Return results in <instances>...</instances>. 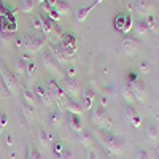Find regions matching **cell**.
<instances>
[{
    "instance_id": "1",
    "label": "cell",
    "mask_w": 159,
    "mask_h": 159,
    "mask_svg": "<svg viewBox=\"0 0 159 159\" xmlns=\"http://www.w3.org/2000/svg\"><path fill=\"white\" fill-rule=\"evenodd\" d=\"M97 140L100 142V145L105 148V151H107L110 156L118 157V156L124 154V142L119 137H116L113 134H108V132H99Z\"/></svg>"
},
{
    "instance_id": "2",
    "label": "cell",
    "mask_w": 159,
    "mask_h": 159,
    "mask_svg": "<svg viewBox=\"0 0 159 159\" xmlns=\"http://www.w3.org/2000/svg\"><path fill=\"white\" fill-rule=\"evenodd\" d=\"M48 91H49V94L52 97V100H54V103L57 105V108L59 110H64L65 107V103H67V94L64 92L62 86H59V83L56 81V80H49L48 84H46Z\"/></svg>"
},
{
    "instance_id": "3",
    "label": "cell",
    "mask_w": 159,
    "mask_h": 159,
    "mask_svg": "<svg viewBox=\"0 0 159 159\" xmlns=\"http://www.w3.org/2000/svg\"><path fill=\"white\" fill-rule=\"evenodd\" d=\"M24 45L22 48L29 52V54H37L38 51H42V48L46 45L45 35H24Z\"/></svg>"
},
{
    "instance_id": "4",
    "label": "cell",
    "mask_w": 159,
    "mask_h": 159,
    "mask_svg": "<svg viewBox=\"0 0 159 159\" xmlns=\"http://www.w3.org/2000/svg\"><path fill=\"white\" fill-rule=\"evenodd\" d=\"M0 76H2V81H3V86L7 88V91L10 92L11 96H16L19 92V86H18V81H16V76L13 75L5 65H0Z\"/></svg>"
},
{
    "instance_id": "5",
    "label": "cell",
    "mask_w": 159,
    "mask_h": 159,
    "mask_svg": "<svg viewBox=\"0 0 159 159\" xmlns=\"http://www.w3.org/2000/svg\"><path fill=\"white\" fill-rule=\"evenodd\" d=\"M92 123H94L97 127H102V129H110L111 127V119L108 118L107 111H105L102 107L96 108L92 111Z\"/></svg>"
},
{
    "instance_id": "6",
    "label": "cell",
    "mask_w": 159,
    "mask_h": 159,
    "mask_svg": "<svg viewBox=\"0 0 159 159\" xmlns=\"http://www.w3.org/2000/svg\"><path fill=\"white\" fill-rule=\"evenodd\" d=\"M42 65L46 69V70H49V72H52V73H62V67L59 65V62L56 61V57L52 56V52L48 49V51H45L43 54H42Z\"/></svg>"
},
{
    "instance_id": "7",
    "label": "cell",
    "mask_w": 159,
    "mask_h": 159,
    "mask_svg": "<svg viewBox=\"0 0 159 159\" xmlns=\"http://www.w3.org/2000/svg\"><path fill=\"white\" fill-rule=\"evenodd\" d=\"M132 7H134V10L143 19L150 15H153V11H154V2L153 0H135V2L132 3Z\"/></svg>"
},
{
    "instance_id": "8",
    "label": "cell",
    "mask_w": 159,
    "mask_h": 159,
    "mask_svg": "<svg viewBox=\"0 0 159 159\" xmlns=\"http://www.w3.org/2000/svg\"><path fill=\"white\" fill-rule=\"evenodd\" d=\"M62 89L64 92L67 94V97H73V99H78L80 97V92H81V88H80V83L76 81V80H72V78H64L62 81Z\"/></svg>"
},
{
    "instance_id": "9",
    "label": "cell",
    "mask_w": 159,
    "mask_h": 159,
    "mask_svg": "<svg viewBox=\"0 0 159 159\" xmlns=\"http://www.w3.org/2000/svg\"><path fill=\"white\" fill-rule=\"evenodd\" d=\"M49 51L52 52V56L56 57V61L59 62V65L62 67V65H67L69 67V64L72 62V57H69V54L65 52V49L62 48V45H51L49 46Z\"/></svg>"
},
{
    "instance_id": "10",
    "label": "cell",
    "mask_w": 159,
    "mask_h": 159,
    "mask_svg": "<svg viewBox=\"0 0 159 159\" xmlns=\"http://www.w3.org/2000/svg\"><path fill=\"white\" fill-rule=\"evenodd\" d=\"M34 92H35L38 102L42 103V105H45V107H51V105L54 103V100H52V97H51V94H49V91H48L46 86L38 84V86H35Z\"/></svg>"
},
{
    "instance_id": "11",
    "label": "cell",
    "mask_w": 159,
    "mask_h": 159,
    "mask_svg": "<svg viewBox=\"0 0 159 159\" xmlns=\"http://www.w3.org/2000/svg\"><path fill=\"white\" fill-rule=\"evenodd\" d=\"M121 48L124 51V54L134 56L137 52V49H139V40L132 38V37H124L123 42H121Z\"/></svg>"
},
{
    "instance_id": "12",
    "label": "cell",
    "mask_w": 159,
    "mask_h": 159,
    "mask_svg": "<svg viewBox=\"0 0 159 159\" xmlns=\"http://www.w3.org/2000/svg\"><path fill=\"white\" fill-rule=\"evenodd\" d=\"M130 89H132V94H134V99L140 103H143L145 100H147V89H145V84L143 81H135L130 84Z\"/></svg>"
},
{
    "instance_id": "13",
    "label": "cell",
    "mask_w": 159,
    "mask_h": 159,
    "mask_svg": "<svg viewBox=\"0 0 159 159\" xmlns=\"http://www.w3.org/2000/svg\"><path fill=\"white\" fill-rule=\"evenodd\" d=\"M94 99H96V94H94V91H92L91 88H86L84 92H83V96H81V108L83 110H91L92 108V103H94Z\"/></svg>"
},
{
    "instance_id": "14",
    "label": "cell",
    "mask_w": 159,
    "mask_h": 159,
    "mask_svg": "<svg viewBox=\"0 0 159 159\" xmlns=\"http://www.w3.org/2000/svg\"><path fill=\"white\" fill-rule=\"evenodd\" d=\"M67 121H69L70 127H72L75 132H78V134L81 132V129H83V121H81V116L69 113V115H67Z\"/></svg>"
},
{
    "instance_id": "15",
    "label": "cell",
    "mask_w": 159,
    "mask_h": 159,
    "mask_svg": "<svg viewBox=\"0 0 159 159\" xmlns=\"http://www.w3.org/2000/svg\"><path fill=\"white\" fill-rule=\"evenodd\" d=\"M22 97H24V100H25V103H29L30 107H38V99H37V96H35V92L34 91H30V89H27V88H24L22 89Z\"/></svg>"
},
{
    "instance_id": "16",
    "label": "cell",
    "mask_w": 159,
    "mask_h": 159,
    "mask_svg": "<svg viewBox=\"0 0 159 159\" xmlns=\"http://www.w3.org/2000/svg\"><path fill=\"white\" fill-rule=\"evenodd\" d=\"M96 5H97V3L94 2L92 5H89V7H86V8H80V10H76V13H75V19H76V22H78V24H80V22H83V21L88 18L89 13L96 8Z\"/></svg>"
},
{
    "instance_id": "17",
    "label": "cell",
    "mask_w": 159,
    "mask_h": 159,
    "mask_svg": "<svg viewBox=\"0 0 159 159\" xmlns=\"http://www.w3.org/2000/svg\"><path fill=\"white\" fill-rule=\"evenodd\" d=\"M64 110L69 111V113H72V115H78V116H81V111H83V108L80 107V103H76L73 99H69V100H67Z\"/></svg>"
},
{
    "instance_id": "18",
    "label": "cell",
    "mask_w": 159,
    "mask_h": 159,
    "mask_svg": "<svg viewBox=\"0 0 159 159\" xmlns=\"http://www.w3.org/2000/svg\"><path fill=\"white\" fill-rule=\"evenodd\" d=\"M127 16H129V15H124V13H119V15L115 16V19H113V25H115V29H116V30L123 32L124 25H126V21H127Z\"/></svg>"
},
{
    "instance_id": "19",
    "label": "cell",
    "mask_w": 159,
    "mask_h": 159,
    "mask_svg": "<svg viewBox=\"0 0 159 159\" xmlns=\"http://www.w3.org/2000/svg\"><path fill=\"white\" fill-rule=\"evenodd\" d=\"M78 140H80V143H81L84 148H91L92 147V134L88 132V130H81V132H80Z\"/></svg>"
},
{
    "instance_id": "20",
    "label": "cell",
    "mask_w": 159,
    "mask_h": 159,
    "mask_svg": "<svg viewBox=\"0 0 159 159\" xmlns=\"http://www.w3.org/2000/svg\"><path fill=\"white\" fill-rule=\"evenodd\" d=\"M134 32H135V35H137L139 38H143L145 35L148 34L147 24H145V21H143V19H140V21L134 22Z\"/></svg>"
},
{
    "instance_id": "21",
    "label": "cell",
    "mask_w": 159,
    "mask_h": 159,
    "mask_svg": "<svg viewBox=\"0 0 159 159\" xmlns=\"http://www.w3.org/2000/svg\"><path fill=\"white\" fill-rule=\"evenodd\" d=\"M121 96H123V99L127 102V103H132L135 99H134V94H132V89H130V84L129 83H124L123 86H121Z\"/></svg>"
},
{
    "instance_id": "22",
    "label": "cell",
    "mask_w": 159,
    "mask_h": 159,
    "mask_svg": "<svg viewBox=\"0 0 159 159\" xmlns=\"http://www.w3.org/2000/svg\"><path fill=\"white\" fill-rule=\"evenodd\" d=\"M37 64L35 62H29L27 64V69H25V76H27V81H29V84L30 83H34V80L37 78Z\"/></svg>"
},
{
    "instance_id": "23",
    "label": "cell",
    "mask_w": 159,
    "mask_h": 159,
    "mask_svg": "<svg viewBox=\"0 0 159 159\" xmlns=\"http://www.w3.org/2000/svg\"><path fill=\"white\" fill-rule=\"evenodd\" d=\"M52 24H54V22H52L51 19L42 16V29H40V30H42V34L45 37H49L52 34Z\"/></svg>"
},
{
    "instance_id": "24",
    "label": "cell",
    "mask_w": 159,
    "mask_h": 159,
    "mask_svg": "<svg viewBox=\"0 0 159 159\" xmlns=\"http://www.w3.org/2000/svg\"><path fill=\"white\" fill-rule=\"evenodd\" d=\"M52 10H54L59 16H61V15H67V13L70 11V5H69L67 2H65V0H57L56 7L52 8Z\"/></svg>"
},
{
    "instance_id": "25",
    "label": "cell",
    "mask_w": 159,
    "mask_h": 159,
    "mask_svg": "<svg viewBox=\"0 0 159 159\" xmlns=\"http://www.w3.org/2000/svg\"><path fill=\"white\" fill-rule=\"evenodd\" d=\"M147 137H148V140L150 142H157V139H159V130H157V127H156V124H148L147 126Z\"/></svg>"
},
{
    "instance_id": "26",
    "label": "cell",
    "mask_w": 159,
    "mask_h": 159,
    "mask_svg": "<svg viewBox=\"0 0 159 159\" xmlns=\"http://www.w3.org/2000/svg\"><path fill=\"white\" fill-rule=\"evenodd\" d=\"M27 64H29V61H27V57H19L18 61H16V73L18 75H24L25 73V69H27Z\"/></svg>"
},
{
    "instance_id": "27",
    "label": "cell",
    "mask_w": 159,
    "mask_h": 159,
    "mask_svg": "<svg viewBox=\"0 0 159 159\" xmlns=\"http://www.w3.org/2000/svg\"><path fill=\"white\" fill-rule=\"evenodd\" d=\"M143 21H145V24H147L148 32H156V29H157V19H156V16L150 15V16L145 18Z\"/></svg>"
},
{
    "instance_id": "28",
    "label": "cell",
    "mask_w": 159,
    "mask_h": 159,
    "mask_svg": "<svg viewBox=\"0 0 159 159\" xmlns=\"http://www.w3.org/2000/svg\"><path fill=\"white\" fill-rule=\"evenodd\" d=\"M35 5H37L35 0H22V2H21V11H22V13H27V15H29V13L34 11Z\"/></svg>"
},
{
    "instance_id": "29",
    "label": "cell",
    "mask_w": 159,
    "mask_h": 159,
    "mask_svg": "<svg viewBox=\"0 0 159 159\" xmlns=\"http://www.w3.org/2000/svg\"><path fill=\"white\" fill-rule=\"evenodd\" d=\"M25 159H43L42 154H40V151L34 147V145H29V148H27V157Z\"/></svg>"
},
{
    "instance_id": "30",
    "label": "cell",
    "mask_w": 159,
    "mask_h": 159,
    "mask_svg": "<svg viewBox=\"0 0 159 159\" xmlns=\"http://www.w3.org/2000/svg\"><path fill=\"white\" fill-rule=\"evenodd\" d=\"M49 124H54V126L61 124V110H54L49 113Z\"/></svg>"
},
{
    "instance_id": "31",
    "label": "cell",
    "mask_w": 159,
    "mask_h": 159,
    "mask_svg": "<svg viewBox=\"0 0 159 159\" xmlns=\"http://www.w3.org/2000/svg\"><path fill=\"white\" fill-rule=\"evenodd\" d=\"M135 115H137V110H135L134 107H126V108H124V118L127 119L129 123H130V119L134 118Z\"/></svg>"
},
{
    "instance_id": "32",
    "label": "cell",
    "mask_w": 159,
    "mask_h": 159,
    "mask_svg": "<svg viewBox=\"0 0 159 159\" xmlns=\"http://www.w3.org/2000/svg\"><path fill=\"white\" fill-rule=\"evenodd\" d=\"M38 142H40V145H42L43 148L48 147V145H49V140H48V137H46V132H43V130L38 132Z\"/></svg>"
},
{
    "instance_id": "33",
    "label": "cell",
    "mask_w": 159,
    "mask_h": 159,
    "mask_svg": "<svg viewBox=\"0 0 159 159\" xmlns=\"http://www.w3.org/2000/svg\"><path fill=\"white\" fill-rule=\"evenodd\" d=\"M22 110H24V115L27 116V118H34V111H35V108L34 107H30L29 103H22Z\"/></svg>"
},
{
    "instance_id": "34",
    "label": "cell",
    "mask_w": 159,
    "mask_h": 159,
    "mask_svg": "<svg viewBox=\"0 0 159 159\" xmlns=\"http://www.w3.org/2000/svg\"><path fill=\"white\" fill-rule=\"evenodd\" d=\"M132 27H134V19H132V16L129 15V16H127V21H126V25H124V29H123V34H124V35L129 34Z\"/></svg>"
},
{
    "instance_id": "35",
    "label": "cell",
    "mask_w": 159,
    "mask_h": 159,
    "mask_svg": "<svg viewBox=\"0 0 159 159\" xmlns=\"http://www.w3.org/2000/svg\"><path fill=\"white\" fill-rule=\"evenodd\" d=\"M139 70H140L142 73H148V72H150V62H148V61H140Z\"/></svg>"
},
{
    "instance_id": "36",
    "label": "cell",
    "mask_w": 159,
    "mask_h": 159,
    "mask_svg": "<svg viewBox=\"0 0 159 159\" xmlns=\"http://www.w3.org/2000/svg\"><path fill=\"white\" fill-rule=\"evenodd\" d=\"M7 124H8V116H7V113L0 111V130H3V129L7 127Z\"/></svg>"
},
{
    "instance_id": "37",
    "label": "cell",
    "mask_w": 159,
    "mask_h": 159,
    "mask_svg": "<svg viewBox=\"0 0 159 159\" xmlns=\"http://www.w3.org/2000/svg\"><path fill=\"white\" fill-rule=\"evenodd\" d=\"M65 73H67V78L75 80V76H76V67H75V65H69V67L65 69Z\"/></svg>"
},
{
    "instance_id": "38",
    "label": "cell",
    "mask_w": 159,
    "mask_h": 159,
    "mask_svg": "<svg viewBox=\"0 0 159 159\" xmlns=\"http://www.w3.org/2000/svg\"><path fill=\"white\" fill-rule=\"evenodd\" d=\"M46 13H48V16H49V19L52 21V22H59V19H61V16L57 15V13L54 11V10H46Z\"/></svg>"
},
{
    "instance_id": "39",
    "label": "cell",
    "mask_w": 159,
    "mask_h": 159,
    "mask_svg": "<svg viewBox=\"0 0 159 159\" xmlns=\"http://www.w3.org/2000/svg\"><path fill=\"white\" fill-rule=\"evenodd\" d=\"M59 159H75V154H73V151H70V150H64V151L59 154Z\"/></svg>"
},
{
    "instance_id": "40",
    "label": "cell",
    "mask_w": 159,
    "mask_h": 159,
    "mask_svg": "<svg viewBox=\"0 0 159 159\" xmlns=\"http://www.w3.org/2000/svg\"><path fill=\"white\" fill-rule=\"evenodd\" d=\"M139 75H137V72H129V75H127V81H129V84H132V83H135V81H139Z\"/></svg>"
},
{
    "instance_id": "41",
    "label": "cell",
    "mask_w": 159,
    "mask_h": 159,
    "mask_svg": "<svg viewBox=\"0 0 159 159\" xmlns=\"http://www.w3.org/2000/svg\"><path fill=\"white\" fill-rule=\"evenodd\" d=\"M52 151H54L57 156L64 151V147H62V143L61 142H54V145H52Z\"/></svg>"
},
{
    "instance_id": "42",
    "label": "cell",
    "mask_w": 159,
    "mask_h": 159,
    "mask_svg": "<svg viewBox=\"0 0 159 159\" xmlns=\"http://www.w3.org/2000/svg\"><path fill=\"white\" fill-rule=\"evenodd\" d=\"M135 159H150V156L145 150H137L135 151Z\"/></svg>"
},
{
    "instance_id": "43",
    "label": "cell",
    "mask_w": 159,
    "mask_h": 159,
    "mask_svg": "<svg viewBox=\"0 0 159 159\" xmlns=\"http://www.w3.org/2000/svg\"><path fill=\"white\" fill-rule=\"evenodd\" d=\"M130 124L134 126V127H140V124H142V118H140V115H139V113L130 119Z\"/></svg>"
},
{
    "instance_id": "44",
    "label": "cell",
    "mask_w": 159,
    "mask_h": 159,
    "mask_svg": "<svg viewBox=\"0 0 159 159\" xmlns=\"http://www.w3.org/2000/svg\"><path fill=\"white\" fill-rule=\"evenodd\" d=\"M34 27L38 29V30L42 29V16H37V18L34 19Z\"/></svg>"
},
{
    "instance_id": "45",
    "label": "cell",
    "mask_w": 159,
    "mask_h": 159,
    "mask_svg": "<svg viewBox=\"0 0 159 159\" xmlns=\"http://www.w3.org/2000/svg\"><path fill=\"white\" fill-rule=\"evenodd\" d=\"M0 40L3 42V45H10V37H8V34H7V32H3L2 35H0Z\"/></svg>"
},
{
    "instance_id": "46",
    "label": "cell",
    "mask_w": 159,
    "mask_h": 159,
    "mask_svg": "<svg viewBox=\"0 0 159 159\" xmlns=\"http://www.w3.org/2000/svg\"><path fill=\"white\" fill-rule=\"evenodd\" d=\"M22 45H24V38H22V37H18V38H15V46H18V48H22Z\"/></svg>"
},
{
    "instance_id": "47",
    "label": "cell",
    "mask_w": 159,
    "mask_h": 159,
    "mask_svg": "<svg viewBox=\"0 0 159 159\" xmlns=\"http://www.w3.org/2000/svg\"><path fill=\"white\" fill-rule=\"evenodd\" d=\"M100 105H102V108H103V107H107V105H108V97H107V96L100 97Z\"/></svg>"
},
{
    "instance_id": "48",
    "label": "cell",
    "mask_w": 159,
    "mask_h": 159,
    "mask_svg": "<svg viewBox=\"0 0 159 159\" xmlns=\"http://www.w3.org/2000/svg\"><path fill=\"white\" fill-rule=\"evenodd\" d=\"M88 159H97V154L94 151H89L88 153Z\"/></svg>"
},
{
    "instance_id": "49",
    "label": "cell",
    "mask_w": 159,
    "mask_h": 159,
    "mask_svg": "<svg viewBox=\"0 0 159 159\" xmlns=\"http://www.w3.org/2000/svg\"><path fill=\"white\" fill-rule=\"evenodd\" d=\"M37 5H42V3H46V0H35Z\"/></svg>"
},
{
    "instance_id": "50",
    "label": "cell",
    "mask_w": 159,
    "mask_h": 159,
    "mask_svg": "<svg viewBox=\"0 0 159 159\" xmlns=\"http://www.w3.org/2000/svg\"><path fill=\"white\" fill-rule=\"evenodd\" d=\"M157 27H159V18H157Z\"/></svg>"
},
{
    "instance_id": "51",
    "label": "cell",
    "mask_w": 159,
    "mask_h": 159,
    "mask_svg": "<svg viewBox=\"0 0 159 159\" xmlns=\"http://www.w3.org/2000/svg\"><path fill=\"white\" fill-rule=\"evenodd\" d=\"M157 154H159V148H157Z\"/></svg>"
}]
</instances>
